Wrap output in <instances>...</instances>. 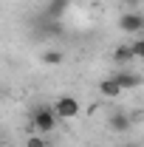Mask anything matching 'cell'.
Masks as SVG:
<instances>
[{"label": "cell", "mask_w": 144, "mask_h": 147, "mask_svg": "<svg viewBox=\"0 0 144 147\" xmlns=\"http://www.w3.org/2000/svg\"><path fill=\"white\" fill-rule=\"evenodd\" d=\"M57 122H59V116H57L54 105H37L34 110H31V125H34L37 133H51V130L57 127Z\"/></svg>", "instance_id": "obj_1"}, {"label": "cell", "mask_w": 144, "mask_h": 147, "mask_svg": "<svg viewBox=\"0 0 144 147\" xmlns=\"http://www.w3.org/2000/svg\"><path fill=\"white\" fill-rule=\"evenodd\" d=\"M54 110H57V116H59V122L76 119L79 116V99L76 96H59L54 102Z\"/></svg>", "instance_id": "obj_2"}, {"label": "cell", "mask_w": 144, "mask_h": 147, "mask_svg": "<svg viewBox=\"0 0 144 147\" xmlns=\"http://www.w3.org/2000/svg\"><path fill=\"white\" fill-rule=\"evenodd\" d=\"M119 28L124 31V34H141L144 31V14L139 11H127L119 17Z\"/></svg>", "instance_id": "obj_3"}, {"label": "cell", "mask_w": 144, "mask_h": 147, "mask_svg": "<svg viewBox=\"0 0 144 147\" xmlns=\"http://www.w3.org/2000/svg\"><path fill=\"white\" fill-rule=\"evenodd\" d=\"M68 9H71V0H48L45 3V17L59 23V20L68 14Z\"/></svg>", "instance_id": "obj_4"}, {"label": "cell", "mask_w": 144, "mask_h": 147, "mask_svg": "<svg viewBox=\"0 0 144 147\" xmlns=\"http://www.w3.org/2000/svg\"><path fill=\"white\" fill-rule=\"evenodd\" d=\"M110 76L122 85V91H133L141 85V74H133V71H113Z\"/></svg>", "instance_id": "obj_5"}, {"label": "cell", "mask_w": 144, "mask_h": 147, "mask_svg": "<svg viewBox=\"0 0 144 147\" xmlns=\"http://www.w3.org/2000/svg\"><path fill=\"white\" fill-rule=\"evenodd\" d=\"M108 125H110V130H113V133H127L133 122H130V116H127V113H110Z\"/></svg>", "instance_id": "obj_6"}, {"label": "cell", "mask_w": 144, "mask_h": 147, "mask_svg": "<svg viewBox=\"0 0 144 147\" xmlns=\"http://www.w3.org/2000/svg\"><path fill=\"white\" fill-rule=\"evenodd\" d=\"M99 93H102V96H108V99H113V96H119V93H122V85H119L113 76H108V79H102V82H99Z\"/></svg>", "instance_id": "obj_7"}, {"label": "cell", "mask_w": 144, "mask_h": 147, "mask_svg": "<svg viewBox=\"0 0 144 147\" xmlns=\"http://www.w3.org/2000/svg\"><path fill=\"white\" fill-rule=\"evenodd\" d=\"M113 59H116V62H130V59H136L133 45H119V48L113 51Z\"/></svg>", "instance_id": "obj_8"}, {"label": "cell", "mask_w": 144, "mask_h": 147, "mask_svg": "<svg viewBox=\"0 0 144 147\" xmlns=\"http://www.w3.org/2000/svg\"><path fill=\"white\" fill-rule=\"evenodd\" d=\"M65 57H62V51H57V48H48V51H42V62L45 65H59Z\"/></svg>", "instance_id": "obj_9"}, {"label": "cell", "mask_w": 144, "mask_h": 147, "mask_svg": "<svg viewBox=\"0 0 144 147\" xmlns=\"http://www.w3.org/2000/svg\"><path fill=\"white\" fill-rule=\"evenodd\" d=\"M130 45H133V54H136V59H144V37H139V40H133Z\"/></svg>", "instance_id": "obj_10"}, {"label": "cell", "mask_w": 144, "mask_h": 147, "mask_svg": "<svg viewBox=\"0 0 144 147\" xmlns=\"http://www.w3.org/2000/svg\"><path fill=\"white\" fill-rule=\"evenodd\" d=\"M26 147H48V142H45V136L40 133V136H31V139L26 142Z\"/></svg>", "instance_id": "obj_11"}, {"label": "cell", "mask_w": 144, "mask_h": 147, "mask_svg": "<svg viewBox=\"0 0 144 147\" xmlns=\"http://www.w3.org/2000/svg\"><path fill=\"white\" fill-rule=\"evenodd\" d=\"M127 6H139V3H141V0H124Z\"/></svg>", "instance_id": "obj_12"}, {"label": "cell", "mask_w": 144, "mask_h": 147, "mask_svg": "<svg viewBox=\"0 0 144 147\" xmlns=\"http://www.w3.org/2000/svg\"><path fill=\"white\" fill-rule=\"evenodd\" d=\"M122 147H141V144H136V142H127V144H122Z\"/></svg>", "instance_id": "obj_13"}]
</instances>
